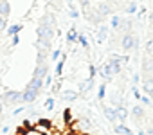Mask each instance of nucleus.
<instances>
[{
	"instance_id": "obj_34",
	"label": "nucleus",
	"mask_w": 153,
	"mask_h": 135,
	"mask_svg": "<svg viewBox=\"0 0 153 135\" xmlns=\"http://www.w3.org/2000/svg\"><path fill=\"white\" fill-rule=\"evenodd\" d=\"M6 29H7V18L0 16V33H2V31H6Z\"/></svg>"
},
{
	"instance_id": "obj_35",
	"label": "nucleus",
	"mask_w": 153,
	"mask_h": 135,
	"mask_svg": "<svg viewBox=\"0 0 153 135\" xmlns=\"http://www.w3.org/2000/svg\"><path fill=\"white\" fill-rule=\"evenodd\" d=\"M139 101H140L144 106H149V105H151V99H149V97H146V96H140V97H139Z\"/></svg>"
},
{
	"instance_id": "obj_14",
	"label": "nucleus",
	"mask_w": 153,
	"mask_h": 135,
	"mask_svg": "<svg viewBox=\"0 0 153 135\" xmlns=\"http://www.w3.org/2000/svg\"><path fill=\"white\" fill-rule=\"evenodd\" d=\"M9 13H11V4L7 2V0H4V2H0V16L7 18V16H9Z\"/></svg>"
},
{
	"instance_id": "obj_5",
	"label": "nucleus",
	"mask_w": 153,
	"mask_h": 135,
	"mask_svg": "<svg viewBox=\"0 0 153 135\" xmlns=\"http://www.w3.org/2000/svg\"><path fill=\"white\" fill-rule=\"evenodd\" d=\"M96 13H97L101 18H105V16H110V15H112V6H110L108 2H101V4L96 7Z\"/></svg>"
},
{
	"instance_id": "obj_33",
	"label": "nucleus",
	"mask_w": 153,
	"mask_h": 135,
	"mask_svg": "<svg viewBox=\"0 0 153 135\" xmlns=\"http://www.w3.org/2000/svg\"><path fill=\"white\" fill-rule=\"evenodd\" d=\"M88 74H90V76H88L90 79H94V78H96V74H97V69H96V65H90V67H88Z\"/></svg>"
},
{
	"instance_id": "obj_22",
	"label": "nucleus",
	"mask_w": 153,
	"mask_h": 135,
	"mask_svg": "<svg viewBox=\"0 0 153 135\" xmlns=\"http://www.w3.org/2000/svg\"><path fill=\"white\" fill-rule=\"evenodd\" d=\"M131 115H133L135 119H142V117H144V108H142L140 105H135V106L131 108Z\"/></svg>"
},
{
	"instance_id": "obj_23",
	"label": "nucleus",
	"mask_w": 153,
	"mask_h": 135,
	"mask_svg": "<svg viewBox=\"0 0 153 135\" xmlns=\"http://www.w3.org/2000/svg\"><path fill=\"white\" fill-rule=\"evenodd\" d=\"M65 59H67V56L65 54H61V59L59 61H56L58 65H56V76L58 78H61V74H63V65H65Z\"/></svg>"
},
{
	"instance_id": "obj_15",
	"label": "nucleus",
	"mask_w": 153,
	"mask_h": 135,
	"mask_svg": "<svg viewBox=\"0 0 153 135\" xmlns=\"http://www.w3.org/2000/svg\"><path fill=\"white\" fill-rule=\"evenodd\" d=\"M110 61H115V63H119V65H128L130 59H128L126 54H123V56H121V54H112V56H110Z\"/></svg>"
},
{
	"instance_id": "obj_42",
	"label": "nucleus",
	"mask_w": 153,
	"mask_h": 135,
	"mask_svg": "<svg viewBox=\"0 0 153 135\" xmlns=\"http://www.w3.org/2000/svg\"><path fill=\"white\" fill-rule=\"evenodd\" d=\"M65 2H67L68 6H72V2H74V0H65Z\"/></svg>"
},
{
	"instance_id": "obj_3",
	"label": "nucleus",
	"mask_w": 153,
	"mask_h": 135,
	"mask_svg": "<svg viewBox=\"0 0 153 135\" xmlns=\"http://www.w3.org/2000/svg\"><path fill=\"white\" fill-rule=\"evenodd\" d=\"M54 27H51V25H45V24H40V27H38V40H45V42H51L52 38H54Z\"/></svg>"
},
{
	"instance_id": "obj_7",
	"label": "nucleus",
	"mask_w": 153,
	"mask_h": 135,
	"mask_svg": "<svg viewBox=\"0 0 153 135\" xmlns=\"http://www.w3.org/2000/svg\"><path fill=\"white\" fill-rule=\"evenodd\" d=\"M114 110H115V117H117V121H121V122L124 124V121L128 119V108H126L124 105H117Z\"/></svg>"
},
{
	"instance_id": "obj_24",
	"label": "nucleus",
	"mask_w": 153,
	"mask_h": 135,
	"mask_svg": "<svg viewBox=\"0 0 153 135\" xmlns=\"http://www.w3.org/2000/svg\"><path fill=\"white\" fill-rule=\"evenodd\" d=\"M6 31H7L9 36H15V34H18V33L22 31V24H13V25H9Z\"/></svg>"
},
{
	"instance_id": "obj_40",
	"label": "nucleus",
	"mask_w": 153,
	"mask_h": 135,
	"mask_svg": "<svg viewBox=\"0 0 153 135\" xmlns=\"http://www.w3.org/2000/svg\"><path fill=\"white\" fill-rule=\"evenodd\" d=\"M146 135H153V128H149V130H146Z\"/></svg>"
},
{
	"instance_id": "obj_39",
	"label": "nucleus",
	"mask_w": 153,
	"mask_h": 135,
	"mask_svg": "<svg viewBox=\"0 0 153 135\" xmlns=\"http://www.w3.org/2000/svg\"><path fill=\"white\" fill-rule=\"evenodd\" d=\"M2 112H4V101L0 99V115H2Z\"/></svg>"
},
{
	"instance_id": "obj_12",
	"label": "nucleus",
	"mask_w": 153,
	"mask_h": 135,
	"mask_svg": "<svg viewBox=\"0 0 153 135\" xmlns=\"http://www.w3.org/2000/svg\"><path fill=\"white\" fill-rule=\"evenodd\" d=\"M99 76L101 78H105V81H112L114 79V74L110 72V69H108V65H103V67H99Z\"/></svg>"
},
{
	"instance_id": "obj_32",
	"label": "nucleus",
	"mask_w": 153,
	"mask_h": 135,
	"mask_svg": "<svg viewBox=\"0 0 153 135\" xmlns=\"http://www.w3.org/2000/svg\"><path fill=\"white\" fill-rule=\"evenodd\" d=\"M54 103H56L54 97H49V99L45 101V108H47V110H54Z\"/></svg>"
},
{
	"instance_id": "obj_10",
	"label": "nucleus",
	"mask_w": 153,
	"mask_h": 135,
	"mask_svg": "<svg viewBox=\"0 0 153 135\" xmlns=\"http://www.w3.org/2000/svg\"><path fill=\"white\" fill-rule=\"evenodd\" d=\"M142 70L146 72V74H153V58H149V56H146L144 59H142Z\"/></svg>"
},
{
	"instance_id": "obj_9",
	"label": "nucleus",
	"mask_w": 153,
	"mask_h": 135,
	"mask_svg": "<svg viewBox=\"0 0 153 135\" xmlns=\"http://www.w3.org/2000/svg\"><path fill=\"white\" fill-rule=\"evenodd\" d=\"M61 97H63V101H67V103H72V101H76V99L79 97V94H78V90H63Z\"/></svg>"
},
{
	"instance_id": "obj_6",
	"label": "nucleus",
	"mask_w": 153,
	"mask_h": 135,
	"mask_svg": "<svg viewBox=\"0 0 153 135\" xmlns=\"http://www.w3.org/2000/svg\"><path fill=\"white\" fill-rule=\"evenodd\" d=\"M83 15H85V18H88L94 25H101V24H103V18L96 13V9H88V11H85Z\"/></svg>"
},
{
	"instance_id": "obj_31",
	"label": "nucleus",
	"mask_w": 153,
	"mask_h": 135,
	"mask_svg": "<svg viewBox=\"0 0 153 135\" xmlns=\"http://www.w3.org/2000/svg\"><path fill=\"white\" fill-rule=\"evenodd\" d=\"M79 6H81L83 13H85V11H88V9H90V0H79Z\"/></svg>"
},
{
	"instance_id": "obj_43",
	"label": "nucleus",
	"mask_w": 153,
	"mask_h": 135,
	"mask_svg": "<svg viewBox=\"0 0 153 135\" xmlns=\"http://www.w3.org/2000/svg\"><path fill=\"white\" fill-rule=\"evenodd\" d=\"M149 22H151V25H153V13H151V16H149Z\"/></svg>"
},
{
	"instance_id": "obj_20",
	"label": "nucleus",
	"mask_w": 153,
	"mask_h": 135,
	"mask_svg": "<svg viewBox=\"0 0 153 135\" xmlns=\"http://www.w3.org/2000/svg\"><path fill=\"white\" fill-rule=\"evenodd\" d=\"M76 42H78V31H76V29H70V31L67 33V43L72 45V43H76Z\"/></svg>"
},
{
	"instance_id": "obj_25",
	"label": "nucleus",
	"mask_w": 153,
	"mask_h": 135,
	"mask_svg": "<svg viewBox=\"0 0 153 135\" xmlns=\"http://www.w3.org/2000/svg\"><path fill=\"white\" fill-rule=\"evenodd\" d=\"M121 16H112V20H110V25L115 29V31H119V25H121Z\"/></svg>"
},
{
	"instance_id": "obj_4",
	"label": "nucleus",
	"mask_w": 153,
	"mask_h": 135,
	"mask_svg": "<svg viewBox=\"0 0 153 135\" xmlns=\"http://www.w3.org/2000/svg\"><path fill=\"white\" fill-rule=\"evenodd\" d=\"M49 74V63H36V69H34V74L33 78H45Z\"/></svg>"
},
{
	"instance_id": "obj_13",
	"label": "nucleus",
	"mask_w": 153,
	"mask_h": 135,
	"mask_svg": "<svg viewBox=\"0 0 153 135\" xmlns=\"http://www.w3.org/2000/svg\"><path fill=\"white\" fill-rule=\"evenodd\" d=\"M103 113H105V117H106V121H110V122H114V121H117V117H115V110H114V106H103Z\"/></svg>"
},
{
	"instance_id": "obj_36",
	"label": "nucleus",
	"mask_w": 153,
	"mask_h": 135,
	"mask_svg": "<svg viewBox=\"0 0 153 135\" xmlns=\"http://www.w3.org/2000/svg\"><path fill=\"white\" fill-rule=\"evenodd\" d=\"M24 135H42V133H40V131H36L34 128H31V130H27V131H25Z\"/></svg>"
},
{
	"instance_id": "obj_17",
	"label": "nucleus",
	"mask_w": 153,
	"mask_h": 135,
	"mask_svg": "<svg viewBox=\"0 0 153 135\" xmlns=\"http://www.w3.org/2000/svg\"><path fill=\"white\" fill-rule=\"evenodd\" d=\"M114 131H115V133H123V135H135V133H133L128 126H124L123 122L117 124V126H114Z\"/></svg>"
},
{
	"instance_id": "obj_1",
	"label": "nucleus",
	"mask_w": 153,
	"mask_h": 135,
	"mask_svg": "<svg viewBox=\"0 0 153 135\" xmlns=\"http://www.w3.org/2000/svg\"><path fill=\"white\" fill-rule=\"evenodd\" d=\"M0 99L4 101V105L13 106V105L22 103V92H18V90H7V92H4V96L0 97Z\"/></svg>"
},
{
	"instance_id": "obj_30",
	"label": "nucleus",
	"mask_w": 153,
	"mask_h": 135,
	"mask_svg": "<svg viewBox=\"0 0 153 135\" xmlns=\"http://www.w3.org/2000/svg\"><path fill=\"white\" fill-rule=\"evenodd\" d=\"M51 58H52V61H58V59L61 58V50H59V49H54V50L51 52Z\"/></svg>"
},
{
	"instance_id": "obj_41",
	"label": "nucleus",
	"mask_w": 153,
	"mask_h": 135,
	"mask_svg": "<svg viewBox=\"0 0 153 135\" xmlns=\"http://www.w3.org/2000/svg\"><path fill=\"white\" fill-rule=\"evenodd\" d=\"M137 135H146V130H139V133Z\"/></svg>"
},
{
	"instance_id": "obj_21",
	"label": "nucleus",
	"mask_w": 153,
	"mask_h": 135,
	"mask_svg": "<svg viewBox=\"0 0 153 135\" xmlns=\"http://www.w3.org/2000/svg\"><path fill=\"white\" fill-rule=\"evenodd\" d=\"M42 24L51 25V27H54V29H56V20H54V15H52V13H47V15L43 16V20H42Z\"/></svg>"
},
{
	"instance_id": "obj_18",
	"label": "nucleus",
	"mask_w": 153,
	"mask_h": 135,
	"mask_svg": "<svg viewBox=\"0 0 153 135\" xmlns=\"http://www.w3.org/2000/svg\"><path fill=\"white\" fill-rule=\"evenodd\" d=\"M106 65H108V69H110V72H112L114 76L123 72V65H119V63H115V61H108Z\"/></svg>"
},
{
	"instance_id": "obj_27",
	"label": "nucleus",
	"mask_w": 153,
	"mask_h": 135,
	"mask_svg": "<svg viewBox=\"0 0 153 135\" xmlns=\"http://www.w3.org/2000/svg\"><path fill=\"white\" fill-rule=\"evenodd\" d=\"M126 13H128V15H133V13H137V4H135V2H130V4L126 6Z\"/></svg>"
},
{
	"instance_id": "obj_29",
	"label": "nucleus",
	"mask_w": 153,
	"mask_h": 135,
	"mask_svg": "<svg viewBox=\"0 0 153 135\" xmlns=\"http://www.w3.org/2000/svg\"><path fill=\"white\" fill-rule=\"evenodd\" d=\"M146 56L153 58V40H149V42L146 43Z\"/></svg>"
},
{
	"instance_id": "obj_8",
	"label": "nucleus",
	"mask_w": 153,
	"mask_h": 135,
	"mask_svg": "<svg viewBox=\"0 0 153 135\" xmlns=\"http://www.w3.org/2000/svg\"><path fill=\"white\" fill-rule=\"evenodd\" d=\"M94 88V79L87 78V81H81L79 83V88H78V94H88L90 90Z\"/></svg>"
},
{
	"instance_id": "obj_26",
	"label": "nucleus",
	"mask_w": 153,
	"mask_h": 135,
	"mask_svg": "<svg viewBox=\"0 0 153 135\" xmlns=\"http://www.w3.org/2000/svg\"><path fill=\"white\" fill-rule=\"evenodd\" d=\"M68 15H70L74 20H78V18H79V11L76 9V6H68Z\"/></svg>"
},
{
	"instance_id": "obj_37",
	"label": "nucleus",
	"mask_w": 153,
	"mask_h": 135,
	"mask_svg": "<svg viewBox=\"0 0 153 135\" xmlns=\"http://www.w3.org/2000/svg\"><path fill=\"white\" fill-rule=\"evenodd\" d=\"M11 38H13V45H18V42H20L18 34H15V36H11Z\"/></svg>"
},
{
	"instance_id": "obj_11",
	"label": "nucleus",
	"mask_w": 153,
	"mask_h": 135,
	"mask_svg": "<svg viewBox=\"0 0 153 135\" xmlns=\"http://www.w3.org/2000/svg\"><path fill=\"white\" fill-rule=\"evenodd\" d=\"M142 90H144L148 96L153 94V78H151V76L144 78V81H142Z\"/></svg>"
},
{
	"instance_id": "obj_44",
	"label": "nucleus",
	"mask_w": 153,
	"mask_h": 135,
	"mask_svg": "<svg viewBox=\"0 0 153 135\" xmlns=\"http://www.w3.org/2000/svg\"><path fill=\"white\" fill-rule=\"evenodd\" d=\"M149 97H151V99H153V94H151V96H149Z\"/></svg>"
},
{
	"instance_id": "obj_19",
	"label": "nucleus",
	"mask_w": 153,
	"mask_h": 135,
	"mask_svg": "<svg viewBox=\"0 0 153 135\" xmlns=\"http://www.w3.org/2000/svg\"><path fill=\"white\" fill-rule=\"evenodd\" d=\"M78 43L85 49V50H88L90 49V43H88V38L83 34V33H78Z\"/></svg>"
},
{
	"instance_id": "obj_38",
	"label": "nucleus",
	"mask_w": 153,
	"mask_h": 135,
	"mask_svg": "<svg viewBox=\"0 0 153 135\" xmlns=\"http://www.w3.org/2000/svg\"><path fill=\"white\" fill-rule=\"evenodd\" d=\"M22 112H24V106H20V108L13 110V115H18V113H22Z\"/></svg>"
},
{
	"instance_id": "obj_16",
	"label": "nucleus",
	"mask_w": 153,
	"mask_h": 135,
	"mask_svg": "<svg viewBox=\"0 0 153 135\" xmlns=\"http://www.w3.org/2000/svg\"><path fill=\"white\" fill-rule=\"evenodd\" d=\"M106 38H108V27L101 24V25H99V31H97V42L101 43V42H105Z\"/></svg>"
},
{
	"instance_id": "obj_2",
	"label": "nucleus",
	"mask_w": 153,
	"mask_h": 135,
	"mask_svg": "<svg viewBox=\"0 0 153 135\" xmlns=\"http://www.w3.org/2000/svg\"><path fill=\"white\" fill-rule=\"evenodd\" d=\"M135 47H137V38H135L131 33L123 34V38H121V49H123L124 52H130V50H133Z\"/></svg>"
},
{
	"instance_id": "obj_45",
	"label": "nucleus",
	"mask_w": 153,
	"mask_h": 135,
	"mask_svg": "<svg viewBox=\"0 0 153 135\" xmlns=\"http://www.w3.org/2000/svg\"><path fill=\"white\" fill-rule=\"evenodd\" d=\"M0 2H4V0H0Z\"/></svg>"
},
{
	"instance_id": "obj_28",
	"label": "nucleus",
	"mask_w": 153,
	"mask_h": 135,
	"mask_svg": "<svg viewBox=\"0 0 153 135\" xmlns=\"http://www.w3.org/2000/svg\"><path fill=\"white\" fill-rule=\"evenodd\" d=\"M105 94H106V83H101V85H99L97 97H99V99H105Z\"/></svg>"
}]
</instances>
